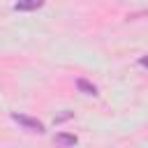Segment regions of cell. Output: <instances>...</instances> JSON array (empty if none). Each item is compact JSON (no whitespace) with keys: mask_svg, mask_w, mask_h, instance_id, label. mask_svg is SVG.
Segmentation results:
<instances>
[{"mask_svg":"<svg viewBox=\"0 0 148 148\" xmlns=\"http://www.w3.org/2000/svg\"><path fill=\"white\" fill-rule=\"evenodd\" d=\"M44 5V0H16L14 2V9L16 12H35Z\"/></svg>","mask_w":148,"mask_h":148,"instance_id":"3","label":"cell"},{"mask_svg":"<svg viewBox=\"0 0 148 148\" xmlns=\"http://www.w3.org/2000/svg\"><path fill=\"white\" fill-rule=\"evenodd\" d=\"M76 88H79L83 95H92V97L97 95V86L90 83V81H86V79H79V81H76Z\"/></svg>","mask_w":148,"mask_h":148,"instance_id":"4","label":"cell"},{"mask_svg":"<svg viewBox=\"0 0 148 148\" xmlns=\"http://www.w3.org/2000/svg\"><path fill=\"white\" fill-rule=\"evenodd\" d=\"M139 65H141V67H146V69H148V56H141V58H139Z\"/></svg>","mask_w":148,"mask_h":148,"instance_id":"5","label":"cell"},{"mask_svg":"<svg viewBox=\"0 0 148 148\" xmlns=\"http://www.w3.org/2000/svg\"><path fill=\"white\" fill-rule=\"evenodd\" d=\"M53 143H56L58 148H74V146L79 143V139H76V134H72V132H58V134L53 136Z\"/></svg>","mask_w":148,"mask_h":148,"instance_id":"2","label":"cell"},{"mask_svg":"<svg viewBox=\"0 0 148 148\" xmlns=\"http://www.w3.org/2000/svg\"><path fill=\"white\" fill-rule=\"evenodd\" d=\"M12 120L18 123V125H21L23 130H28V132H37V134H44V132H46L42 120L30 118V116H25V113H12Z\"/></svg>","mask_w":148,"mask_h":148,"instance_id":"1","label":"cell"}]
</instances>
